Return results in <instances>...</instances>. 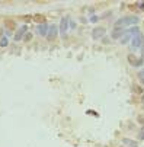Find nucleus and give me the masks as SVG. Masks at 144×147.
Listing matches in <instances>:
<instances>
[{"label": "nucleus", "instance_id": "18", "mask_svg": "<svg viewBox=\"0 0 144 147\" xmlns=\"http://www.w3.org/2000/svg\"><path fill=\"white\" fill-rule=\"evenodd\" d=\"M137 121L140 122V124H143V125H144V114L138 115V117H137Z\"/></svg>", "mask_w": 144, "mask_h": 147}, {"label": "nucleus", "instance_id": "20", "mask_svg": "<svg viewBox=\"0 0 144 147\" xmlns=\"http://www.w3.org/2000/svg\"><path fill=\"white\" fill-rule=\"evenodd\" d=\"M98 19H99L98 16H95V15H93V16H90V19H89V20H90V22H98Z\"/></svg>", "mask_w": 144, "mask_h": 147}, {"label": "nucleus", "instance_id": "4", "mask_svg": "<svg viewBox=\"0 0 144 147\" xmlns=\"http://www.w3.org/2000/svg\"><path fill=\"white\" fill-rule=\"evenodd\" d=\"M128 63H130L131 66H134V67H140V66H143V63H144V58L135 57L134 54H130V55H128Z\"/></svg>", "mask_w": 144, "mask_h": 147}, {"label": "nucleus", "instance_id": "22", "mask_svg": "<svg viewBox=\"0 0 144 147\" xmlns=\"http://www.w3.org/2000/svg\"><path fill=\"white\" fill-rule=\"evenodd\" d=\"M68 25L71 26V29H74V28H76V23H74V22H71V20L68 22Z\"/></svg>", "mask_w": 144, "mask_h": 147}, {"label": "nucleus", "instance_id": "19", "mask_svg": "<svg viewBox=\"0 0 144 147\" xmlns=\"http://www.w3.org/2000/svg\"><path fill=\"white\" fill-rule=\"evenodd\" d=\"M138 138H140V140H144V131H143V130H140V132H138Z\"/></svg>", "mask_w": 144, "mask_h": 147}, {"label": "nucleus", "instance_id": "28", "mask_svg": "<svg viewBox=\"0 0 144 147\" xmlns=\"http://www.w3.org/2000/svg\"><path fill=\"white\" fill-rule=\"evenodd\" d=\"M0 38H2V31H0Z\"/></svg>", "mask_w": 144, "mask_h": 147}, {"label": "nucleus", "instance_id": "15", "mask_svg": "<svg viewBox=\"0 0 144 147\" xmlns=\"http://www.w3.org/2000/svg\"><path fill=\"white\" fill-rule=\"evenodd\" d=\"M7 45H9L7 38L6 36H2V38H0V47H7Z\"/></svg>", "mask_w": 144, "mask_h": 147}, {"label": "nucleus", "instance_id": "1", "mask_svg": "<svg viewBox=\"0 0 144 147\" xmlns=\"http://www.w3.org/2000/svg\"><path fill=\"white\" fill-rule=\"evenodd\" d=\"M140 22L138 16H124L121 19H118L115 22V26L114 28H122V26H133V25H137Z\"/></svg>", "mask_w": 144, "mask_h": 147}, {"label": "nucleus", "instance_id": "25", "mask_svg": "<svg viewBox=\"0 0 144 147\" xmlns=\"http://www.w3.org/2000/svg\"><path fill=\"white\" fill-rule=\"evenodd\" d=\"M141 54H143V57H144V45L141 47Z\"/></svg>", "mask_w": 144, "mask_h": 147}, {"label": "nucleus", "instance_id": "11", "mask_svg": "<svg viewBox=\"0 0 144 147\" xmlns=\"http://www.w3.org/2000/svg\"><path fill=\"white\" fill-rule=\"evenodd\" d=\"M122 144H124L125 147H138L137 141L131 140V138H122Z\"/></svg>", "mask_w": 144, "mask_h": 147}, {"label": "nucleus", "instance_id": "14", "mask_svg": "<svg viewBox=\"0 0 144 147\" xmlns=\"http://www.w3.org/2000/svg\"><path fill=\"white\" fill-rule=\"evenodd\" d=\"M119 41H121V44H128V41H131V35L125 34V35H124V36H122V38L119 40Z\"/></svg>", "mask_w": 144, "mask_h": 147}, {"label": "nucleus", "instance_id": "27", "mask_svg": "<svg viewBox=\"0 0 144 147\" xmlns=\"http://www.w3.org/2000/svg\"><path fill=\"white\" fill-rule=\"evenodd\" d=\"M141 103H143V105H144V95H143V96H141Z\"/></svg>", "mask_w": 144, "mask_h": 147}, {"label": "nucleus", "instance_id": "2", "mask_svg": "<svg viewBox=\"0 0 144 147\" xmlns=\"http://www.w3.org/2000/svg\"><path fill=\"white\" fill-rule=\"evenodd\" d=\"M143 45H144V36L141 34H138V35H135L134 38H133L130 48H131V50H135V48H141Z\"/></svg>", "mask_w": 144, "mask_h": 147}, {"label": "nucleus", "instance_id": "16", "mask_svg": "<svg viewBox=\"0 0 144 147\" xmlns=\"http://www.w3.org/2000/svg\"><path fill=\"white\" fill-rule=\"evenodd\" d=\"M31 40H32V34L26 32V34H25V36H23V41H25V42H28V41H31Z\"/></svg>", "mask_w": 144, "mask_h": 147}, {"label": "nucleus", "instance_id": "9", "mask_svg": "<svg viewBox=\"0 0 144 147\" xmlns=\"http://www.w3.org/2000/svg\"><path fill=\"white\" fill-rule=\"evenodd\" d=\"M48 28H50V25H48V23H42V25H38V26H37V32H38L41 36H47Z\"/></svg>", "mask_w": 144, "mask_h": 147}, {"label": "nucleus", "instance_id": "5", "mask_svg": "<svg viewBox=\"0 0 144 147\" xmlns=\"http://www.w3.org/2000/svg\"><path fill=\"white\" fill-rule=\"evenodd\" d=\"M67 28H68V18L64 16L61 19V22H60V34H61L63 38H66V36H67Z\"/></svg>", "mask_w": 144, "mask_h": 147}, {"label": "nucleus", "instance_id": "17", "mask_svg": "<svg viewBox=\"0 0 144 147\" xmlns=\"http://www.w3.org/2000/svg\"><path fill=\"white\" fill-rule=\"evenodd\" d=\"M6 25H7V28H15L16 23H15L13 20H6Z\"/></svg>", "mask_w": 144, "mask_h": 147}, {"label": "nucleus", "instance_id": "23", "mask_svg": "<svg viewBox=\"0 0 144 147\" xmlns=\"http://www.w3.org/2000/svg\"><path fill=\"white\" fill-rule=\"evenodd\" d=\"M23 20H26V22H29V20H32V16H25V18H23Z\"/></svg>", "mask_w": 144, "mask_h": 147}, {"label": "nucleus", "instance_id": "29", "mask_svg": "<svg viewBox=\"0 0 144 147\" xmlns=\"http://www.w3.org/2000/svg\"><path fill=\"white\" fill-rule=\"evenodd\" d=\"M121 147H125V146H121Z\"/></svg>", "mask_w": 144, "mask_h": 147}, {"label": "nucleus", "instance_id": "26", "mask_svg": "<svg viewBox=\"0 0 144 147\" xmlns=\"http://www.w3.org/2000/svg\"><path fill=\"white\" fill-rule=\"evenodd\" d=\"M140 83H141V86H144V79H140Z\"/></svg>", "mask_w": 144, "mask_h": 147}, {"label": "nucleus", "instance_id": "6", "mask_svg": "<svg viewBox=\"0 0 144 147\" xmlns=\"http://www.w3.org/2000/svg\"><path fill=\"white\" fill-rule=\"evenodd\" d=\"M58 35V28L55 25H50V28H48V34H47V40L48 41H54L57 38Z\"/></svg>", "mask_w": 144, "mask_h": 147}, {"label": "nucleus", "instance_id": "3", "mask_svg": "<svg viewBox=\"0 0 144 147\" xmlns=\"http://www.w3.org/2000/svg\"><path fill=\"white\" fill-rule=\"evenodd\" d=\"M105 34H106V29L103 26H96L92 31V38L93 40H101V38H103V36H105Z\"/></svg>", "mask_w": 144, "mask_h": 147}, {"label": "nucleus", "instance_id": "7", "mask_svg": "<svg viewBox=\"0 0 144 147\" xmlns=\"http://www.w3.org/2000/svg\"><path fill=\"white\" fill-rule=\"evenodd\" d=\"M124 35H125V31L122 28H114V31L111 34V38L112 40H121Z\"/></svg>", "mask_w": 144, "mask_h": 147}, {"label": "nucleus", "instance_id": "8", "mask_svg": "<svg viewBox=\"0 0 144 147\" xmlns=\"http://www.w3.org/2000/svg\"><path fill=\"white\" fill-rule=\"evenodd\" d=\"M26 31H28V28H26V25H23V26H20V28L18 29V32H16V35H15V41H20V40H23V36H25V34H26Z\"/></svg>", "mask_w": 144, "mask_h": 147}, {"label": "nucleus", "instance_id": "13", "mask_svg": "<svg viewBox=\"0 0 144 147\" xmlns=\"http://www.w3.org/2000/svg\"><path fill=\"white\" fill-rule=\"evenodd\" d=\"M125 34H128V35H134V36H135V35H138V34H141V32H140V29H138L137 26H134V28H128V29L125 31Z\"/></svg>", "mask_w": 144, "mask_h": 147}, {"label": "nucleus", "instance_id": "10", "mask_svg": "<svg viewBox=\"0 0 144 147\" xmlns=\"http://www.w3.org/2000/svg\"><path fill=\"white\" fill-rule=\"evenodd\" d=\"M32 20L34 22H38V25H42V23H47V18L41 13H37V15H34L32 16Z\"/></svg>", "mask_w": 144, "mask_h": 147}, {"label": "nucleus", "instance_id": "24", "mask_svg": "<svg viewBox=\"0 0 144 147\" xmlns=\"http://www.w3.org/2000/svg\"><path fill=\"white\" fill-rule=\"evenodd\" d=\"M5 35H6V38H7V36H10V35H12L10 29H6V34H5Z\"/></svg>", "mask_w": 144, "mask_h": 147}, {"label": "nucleus", "instance_id": "21", "mask_svg": "<svg viewBox=\"0 0 144 147\" xmlns=\"http://www.w3.org/2000/svg\"><path fill=\"white\" fill-rule=\"evenodd\" d=\"M138 77H140V79H144V69L138 71Z\"/></svg>", "mask_w": 144, "mask_h": 147}, {"label": "nucleus", "instance_id": "12", "mask_svg": "<svg viewBox=\"0 0 144 147\" xmlns=\"http://www.w3.org/2000/svg\"><path fill=\"white\" fill-rule=\"evenodd\" d=\"M131 89H133V92L134 93H137V95H141L144 90H143V86H140V84H137V83H134L133 86H131Z\"/></svg>", "mask_w": 144, "mask_h": 147}]
</instances>
